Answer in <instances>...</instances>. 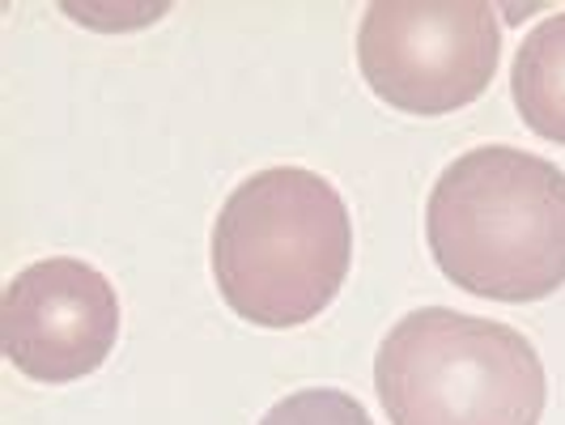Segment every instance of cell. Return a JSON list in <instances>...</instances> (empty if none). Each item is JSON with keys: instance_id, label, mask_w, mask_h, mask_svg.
<instances>
[{"instance_id": "obj_1", "label": "cell", "mask_w": 565, "mask_h": 425, "mask_svg": "<svg viewBox=\"0 0 565 425\" xmlns=\"http://www.w3.org/2000/svg\"><path fill=\"white\" fill-rule=\"evenodd\" d=\"M425 238L443 277L493 302L565 285V170L514 145H481L438 174Z\"/></svg>"}, {"instance_id": "obj_2", "label": "cell", "mask_w": 565, "mask_h": 425, "mask_svg": "<svg viewBox=\"0 0 565 425\" xmlns=\"http://www.w3.org/2000/svg\"><path fill=\"white\" fill-rule=\"evenodd\" d=\"M353 259V222L340 192L307 167L243 179L213 226V277L259 328H298L332 307Z\"/></svg>"}, {"instance_id": "obj_3", "label": "cell", "mask_w": 565, "mask_h": 425, "mask_svg": "<svg viewBox=\"0 0 565 425\" xmlns=\"http://www.w3.org/2000/svg\"><path fill=\"white\" fill-rule=\"evenodd\" d=\"M379 400L392 425H540L548 379L519 328L422 307L379 344Z\"/></svg>"}, {"instance_id": "obj_4", "label": "cell", "mask_w": 565, "mask_h": 425, "mask_svg": "<svg viewBox=\"0 0 565 425\" xmlns=\"http://www.w3.org/2000/svg\"><path fill=\"white\" fill-rule=\"evenodd\" d=\"M502 56L493 4H370L358 30L362 77L387 107L447 115L477 103Z\"/></svg>"}, {"instance_id": "obj_5", "label": "cell", "mask_w": 565, "mask_h": 425, "mask_svg": "<svg viewBox=\"0 0 565 425\" xmlns=\"http://www.w3.org/2000/svg\"><path fill=\"white\" fill-rule=\"evenodd\" d=\"M119 294L85 259L52 255L4 289V353L34 383H73L111 358Z\"/></svg>"}, {"instance_id": "obj_6", "label": "cell", "mask_w": 565, "mask_h": 425, "mask_svg": "<svg viewBox=\"0 0 565 425\" xmlns=\"http://www.w3.org/2000/svg\"><path fill=\"white\" fill-rule=\"evenodd\" d=\"M510 94L536 137L565 145V13H553L527 30L514 52Z\"/></svg>"}, {"instance_id": "obj_7", "label": "cell", "mask_w": 565, "mask_h": 425, "mask_svg": "<svg viewBox=\"0 0 565 425\" xmlns=\"http://www.w3.org/2000/svg\"><path fill=\"white\" fill-rule=\"evenodd\" d=\"M259 425H374L370 413L340 387H307L273 404Z\"/></svg>"}]
</instances>
